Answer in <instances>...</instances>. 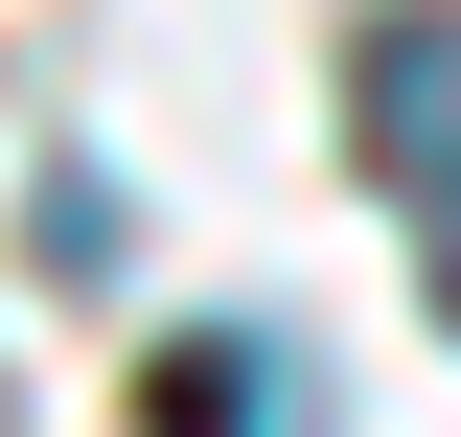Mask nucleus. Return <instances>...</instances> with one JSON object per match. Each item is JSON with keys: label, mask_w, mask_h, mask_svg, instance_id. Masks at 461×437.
Here are the masks:
<instances>
[{"label": "nucleus", "mask_w": 461, "mask_h": 437, "mask_svg": "<svg viewBox=\"0 0 461 437\" xmlns=\"http://www.w3.org/2000/svg\"><path fill=\"white\" fill-rule=\"evenodd\" d=\"M346 138H369V184H393V230H415V299L461 323V0H393V23L346 47Z\"/></svg>", "instance_id": "nucleus-1"}, {"label": "nucleus", "mask_w": 461, "mask_h": 437, "mask_svg": "<svg viewBox=\"0 0 461 437\" xmlns=\"http://www.w3.org/2000/svg\"><path fill=\"white\" fill-rule=\"evenodd\" d=\"M139 437H254V345H162L139 369Z\"/></svg>", "instance_id": "nucleus-2"}]
</instances>
